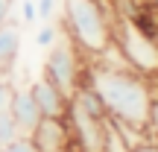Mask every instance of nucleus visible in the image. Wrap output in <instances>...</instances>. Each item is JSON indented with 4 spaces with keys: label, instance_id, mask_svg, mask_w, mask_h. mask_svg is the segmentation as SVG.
<instances>
[{
    "label": "nucleus",
    "instance_id": "5",
    "mask_svg": "<svg viewBox=\"0 0 158 152\" xmlns=\"http://www.w3.org/2000/svg\"><path fill=\"white\" fill-rule=\"evenodd\" d=\"M38 152H70L73 135H70L68 117H41L35 132L29 135Z\"/></svg>",
    "mask_w": 158,
    "mask_h": 152
},
{
    "label": "nucleus",
    "instance_id": "1",
    "mask_svg": "<svg viewBox=\"0 0 158 152\" xmlns=\"http://www.w3.org/2000/svg\"><path fill=\"white\" fill-rule=\"evenodd\" d=\"M85 85L100 97L111 120L147 129L149 108L155 100V88L149 76H141L132 68H111V64L94 62L85 68Z\"/></svg>",
    "mask_w": 158,
    "mask_h": 152
},
{
    "label": "nucleus",
    "instance_id": "16",
    "mask_svg": "<svg viewBox=\"0 0 158 152\" xmlns=\"http://www.w3.org/2000/svg\"><path fill=\"white\" fill-rule=\"evenodd\" d=\"M12 9H15V0H0V27L12 21Z\"/></svg>",
    "mask_w": 158,
    "mask_h": 152
},
{
    "label": "nucleus",
    "instance_id": "9",
    "mask_svg": "<svg viewBox=\"0 0 158 152\" xmlns=\"http://www.w3.org/2000/svg\"><path fill=\"white\" fill-rule=\"evenodd\" d=\"M102 152H132L126 146L123 135L117 132V126H114V120L108 117L106 120V138H102Z\"/></svg>",
    "mask_w": 158,
    "mask_h": 152
},
{
    "label": "nucleus",
    "instance_id": "15",
    "mask_svg": "<svg viewBox=\"0 0 158 152\" xmlns=\"http://www.w3.org/2000/svg\"><path fill=\"white\" fill-rule=\"evenodd\" d=\"M21 15H23V21H27V23H35V21H38L35 0H23V3H21Z\"/></svg>",
    "mask_w": 158,
    "mask_h": 152
},
{
    "label": "nucleus",
    "instance_id": "7",
    "mask_svg": "<svg viewBox=\"0 0 158 152\" xmlns=\"http://www.w3.org/2000/svg\"><path fill=\"white\" fill-rule=\"evenodd\" d=\"M9 114L15 117L18 129H21L23 138H29L35 132V126L41 123V111H38V102H35L32 91L23 88V91H15V97H12V108Z\"/></svg>",
    "mask_w": 158,
    "mask_h": 152
},
{
    "label": "nucleus",
    "instance_id": "12",
    "mask_svg": "<svg viewBox=\"0 0 158 152\" xmlns=\"http://www.w3.org/2000/svg\"><path fill=\"white\" fill-rule=\"evenodd\" d=\"M12 97H15V88L6 79H0V114H6L12 108Z\"/></svg>",
    "mask_w": 158,
    "mask_h": 152
},
{
    "label": "nucleus",
    "instance_id": "4",
    "mask_svg": "<svg viewBox=\"0 0 158 152\" xmlns=\"http://www.w3.org/2000/svg\"><path fill=\"white\" fill-rule=\"evenodd\" d=\"M44 76L62 91L64 97H73L76 88L85 82V64H82V53L76 50V44L70 38L59 41V44L50 47L44 62Z\"/></svg>",
    "mask_w": 158,
    "mask_h": 152
},
{
    "label": "nucleus",
    "instance_id": "14",
    "mask_svg": "<svg viewBox=\"0 0 158 152\" xmlns=\"http://www.w3.org/2000/svg\"><path fill=\"white\" fill-rule=\"evenodd\" d=\"M59 3H62V0H38V6H35V12H38V21H50Z\"/></svg>",
    "mask_w": 158,
    "mask_h": 152
},
{
    "label": "nucleus",
    "instance_id": "8",
    "mask_svg": "<svg viewBox=\"0 0 158 152\" xmlns=\"http://www.w3.org/2000/svg\"><path fill=\"white\" fill-rule=\"evenodd\" d=\"M18 53H21V27L9 21L6 27H0V70H9Z\"/></svg>",
    "mask_w": 158,
    "mask_h": 152
},
{
    "label": "nucleus",
    "instance_id": "17",
    "mask_svg": "<svg viewBox=\"0 0 158 152\" xmlns=\"http://www.w3.org/2000/svg\"><path fill=\"white\" fill-rule=\"evenodd\" d=\"M132 152H158V143H143V146H138V149H132Z\"/></svg>",
    "mask_w": 158,
    "mask_h": 152
},
{
    "label": "nucleus",
    "instance_id": "6",
    "mask_svg": "<svg viewBox=\"0 0 158 152\" xmlns=\"http://www.w3.org/2000/svg\"><path fill=\"white\" fill-rule=\"evenodd\" d=\"M29 91H32L35 102H38L41 117H68V105H70V100H68V97H64L62 91H59L56 85L47 79V76L35 79V82L29 85Z\"/></svg>",
    "mask_w": 158,
    "mask_h": 152
},
{
    "label": "nucleus",
    "instance_id": "18",
    "mask_svg": "<svg viewBox=\"0 0 158 152\" xmlns=\"http://www.w3.org/2000/svg\"><path fill=\"white\" fill-rule=\"evenodd\" d=\"M155 6H158V3H155Z\"/></svg>",
    "mask_w": 158,
    "mask_h": 152
},
{
    "label": "nucleus",
    "instance_id": "3",
    "mask_svg": "<svg viewBox=\"0 0 158 152\" xmlns=\"http://www.w3.org/2000/svg\"><path fill=\"white\" fill-rule=\"evenodd\" d=\"M111 38L132 70L141 76H158V38L147 35L138 23H132V18H120L114 23Z\"/></svg>",
    "mask_w": 158,
    "mask_h": 152
},
{
    "label": "nucleus",
    "instance_id": "11",
    "mask_svg": "<svg viewBox=\"0 0 158 152\" xmlns=\"http://www.w3.org/2000/svg\"><path fill=\"white\" fill-rule=\"evenodd\" d=\"M56 38H59V27L53 21H44L38 27V32H35V44H38V47H53Z\"/></svg>",
    "mask_w": 158,
    "mask_h": 152
},
{
    "label": "nucleus",
    "instance_id": "10",
    "mask_svg": "<svg viewBox=\"0 0 158 152\" xmlns=\"http://www.w3.org/2000/svg\"><path fill=\"white\" fill-rule=\"evenodd\" d=\"M18 138H23V135H21V129H18L15 117H12L9 111L0 114V146H6V143L18 141Z\"/></svg>",
    "mask_w": 158,
    "mask_h": 152
},
{
    "label": "nucleus",
    "instance_id": "13",
    "mask_svg": "<svg viewBox=\"0 0 158 152\" xmlns=\"http://www.w3.org/2000/svg\"><path fill=\"white\" fill-rule=\"evenodd\" d=\"M0 152H38V149H35V143L29 141V138H18V141L0 146Z\"/></svg>",
    "mask_w": 158,
    "mask_h": 152
},
{
    "label": "nucleus",
    "instance_id": "2",
    "mask_svg": "<svg viewBox=\"0 0 158 152\" xmlns=\"http://www.w3.org/2000/svg\"><path fill=\"white\" fill-rule=\"evenodd\" d=\"M64 9V32L76 44L82 56H100L111 47V29L108 9L100 0H62Z\"/></svg>",
    "mask_w": 158,
    "mask_h": 152
}]
</instances>
